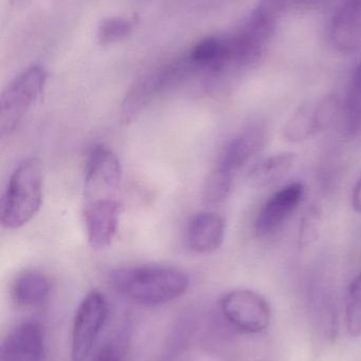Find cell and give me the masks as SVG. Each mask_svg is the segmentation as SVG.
Instances as JSON below:
<instances>
[{
	"label": "cell",
	"mask_w": 361,
	"mask_h": 361,
	"mask_svg": "<svg viewBox=\"0 0 361 361\" xmlns=\"http://www.w3.org/2000/svg\"><path fill=\"white\" fill-rule=\"evenodd\" d=\"M110 284L121 296L146 307L171 302L187 292L188 275L176 267L143 264L114 269Z\"/></svg>",
	"instance_id": "obj_1"
},
{
	"label": "cell",
	"mask_w": 361,
	"mask_h": 361,
	"mask_svg": "<svg viewBox=\"0 0 361 361\" xmlns=\"http://www.w3.org/2000/svg\"><path fill=\"white\" fill-rule=\"evenodd\" d=\"M42 173L40 161L29 158L19 163L11 175L1 200L0 220L8 229L25 226L42 204Z\"/></svg>",
	"instance_id": "obj_2"
},
{
	"label": "cell",
	"mask_w": 361,
	"mask_h": 361,
	"mask_svg": "<svg viewBox=\"0 0 361 361\" xmlns=\"http://www.w3.org/2000/svg\"><path fill=\"white\" fill-rule=\"evenodd\" d=\"M47 82V72L32 66L19 73L8 85L0 99V135L15 133L33 105L40 99Z\"/></svg>",
	"instance_id": "obj_3"
},
{
	"label": "cell",
	"mask_w": 361,
	"mask_h": 361,
	"mask_svg": "<svg viewBox=\"0 0 361 361\" xmlns=\"http://www.w3.org/2000/svg\"><path fill=\"white\" fill-rule=\"evenodd\" d=\"M191 69L187 61L173 63L153 72L150 75L140 80L131 89L122 106H121V121L124 124H131L138 116L163 92L179 82Z\"/></svg>",
	"instance_id": "obj_4"
},
{
	"label": "cell",
	"mask_w": 361,
	"mask_h": 361,
	"mask_svg": "<svg viewBox=\"0 0 361 361\" xmlns=\"http://www.w3.org/2000/svg\"><path fill=\"white\" fill-rule=\"evenodd\" d=\"M107 316L108 302L102 293L93 290L81 301L72 326V361H84L88 357Z\"/></svg>",
	"instance_id": "obj_5"
},
{
	"label": "cell",
	"mask_w": 361,
	"mask_h": 361,
	"mask_svg": "<svg viewBox=\"0 0 361 361\" xmlns=\"http://www.w3.org/2000/svg\"><path fill=\"white\" fill-rule=\"evenodd\" d=\"M122 180V166L118 156L103 144L93 145L87 154L84 171L86 203L112 199Z\"/></svg>",
	"instance_id": "obj_6"
},
{
	"label": "cell",
	"mask_w": 361,
	"mask_h": 361,
	"mask_svg": "<svg viewBox=\"0 0 361 361\" xmlns=\"http://www.w3.org/2000/svg\"><path fill=\"white\" fill-rule=\"evenodd\" d=\"M224 317L235 328L249 334H258L268 328L271 310L266 301L252 290H235L227 293L220 302Z\"/></svg>",
	"instance_id": "obj_7"
},
{
	"label": "cell",
	"mask_w": 361,
	"mask_h": 361,
	"mask_svg": "<svg viewBox=\"0 0 361 361\" xmlns=\"http://www.w3.org/2000/svg\"><path fill=\"white\" fill-rule=\"evenodd\" d=\"M338 110V97L334 94L326 95L316 103L303 104L286 121L284 139L292 143H300L315 137L332 124Z\"/></svg>",
	"instance_id": "obj_8"
},
{
	"label": "cell",
	"mask_w": 361,
	"mask_h": 361,
	"mask_svg": "<svg viewBox=\"0 0 361 361\" xmlns=\"http://www.w3.org/2000/svg\"><path fill=\"white\" fill-rule=\"evenodd\" d=\"M305 188L302 183L294 182L273 193L259 210L254 222L256 235H271L280 228L302 203Z\"/></svg>",
	"instance_id": "obj_9"
},
{
	"label": "cell",
	"mask_w": 361,
	"mask_h": 361,
	"mask_svg": "<svg viewBox=\"0 0 361 361\" xmlns=\"http://www.w3.org/2000/svg\"><path fill=\"white\" fill-rule=\"evenodd\" d=\"M121 206L114 199H101L85 205L84 218L89 245L95 250H105L112 245L117 231Z\"/></svg>",
	"instance_id": "obj_10"
},
{
	"label": "cell",
	"mask_w": 361,
	"mask_h": 361,
	"mask_svg": "<svg viewBox=\"0 0 361 361\" xmlns=\"http://www.w3.org/2000/svg\"><path fill=\"white\" fill-rule=\"evenodd\" d=\"M44 332L38 322H21L2 341L0 361H44Z\"/></svg>",
	"instance_id": "obj_11"
},
{
	"label": "cell",
	"mask_w": 361,
	"mask_h": 361,
	"mask_svg": "<svg viewBox=\"0 0 361 361\" xmlns=\"http://www.w3.org/2000/svg\"><path fill=\"white\" fill-rule=\"evenodd\" d=\"M333 46L345 54L361 49V0H345L339 4L330 27Z\"/></svg>",
	"instance_id": "obj_12"
},
{
	"label": "cell",
	"mask_w": 361,
	"mask_h": 361,
	"mask_svg": "<svg viewBox=\"0 0 361 361\" xmlns=\"http://www.w3.org/2000/svg\"><path fill=\"white\" fill-rule=\"evenodd\" d=\"M225 233L226 222L222 216L212 212H199L187 226V246L197 254H210L222 246Z\"/></svg>",
	"instance_id": "obj_13"
},
{
	"label": "cell",
	"mask_w": 361,
	"mask_h": 361,
	"mask_svg": "<svg viewBox=\"0 0 361 361\" xmlns=\"http://www.w3.org/2000/svg\"><path fill=\"white\" fill-rule=\"evenodd\" d=\"M264 140V130L261 128L250 129L237 135L223 148L215 169L235 176L259 152Z\"/></svg>",
	"instance_id": "obj_14"
},
{
	"label": "cell",
	"mask_w": 361,
	"mask_h": 361,
	"mask_svg": "<svg viewBox=\"0 0 361 361\" xmlns=\"http://www.w3.org/2000/svg\"><path fill=\"white\" fill-rule=\"evenodd\" d=\"M52 293L50 280L40 271L20 274L12 286L13 301L25 309H37L48 302Z\"/></svg>",
	"instance_id": "obj_15"
},
{
	"label": "cell",
	"mask_w": 361,
	"mask_h": 361,
	"mask_svg": "<svg viewBox=\"0 0 361 361\" xmlns=\"http://www.w3.org/2000/svg\"><path fill=\"white\" fill-rule=\"evenodd\" d=\"M297 154L282 152L273 154L258 163L249 171L250 183L256 187H265L283 179L296 164Z\"/></svg>",
	"instance_id": "obj_16"
},
{
	"label": "cell",
	"mask_w": 361,
	"mask_h": 361,
	"mask_svg": "<svg viewBox=\"0 0 361 361\" xmlns=\"http://www.w3.org/2000/svg\"><path fill=\"white\" fill-rule=\"evenodd\" d=\"M345 127L349 135L361 131V63L354 71L345 104Z\"/></svg>",
	"instance_id": "obj_17"
},
{
	"label": "cell",
	"mask_w": 361,
	"mask_h": 361,
	"mask_svg": "<svg viewBox=\"0 0 361 361\" xmlns=\"http://www.w3.org/2000/svg\"><path fill=\"white\" fill-rule=\"evenodd\" d=\"M235 176L215 169L203 185V201L211 205L223 203L230 195Z\"/></svg>",
	"instance_id": "obj_18"
},
{
	"label": "cell",
	"mask_w": 361,
	"mask_h": 361,
	"mask_svg": "<svg viewBox=\"0 0 361 361\" xmlns=\"http://www.w3.org/2000/svg\"><path fill=\"white\" fill-rule=\"evenodd\" d=\"M134 23L125 17H112L102 21L97 39L102 44H112L125 39L133 31Z\"/></svg>",
	"instance_id": "obj_19"
},
{
	"label": "cell",
	"mask_w": 361,
	"mask_h": 361,
	"mask_svg": "<svg viewBox=\"0 0 361 361\" xmlns=\"http://www.w3.org/2000/svg\"><path fill=\"white\" fill-rule=\"evenodd\" d=\"M347 326L351 336L361 335V273L350 284L347 299Z\"/></svg>",
	"instance_id": "obj_20"
},
{
	"label": "cell",
	"mask_w": 361,
	"mask_h": 361,
	"mask_svg": "<svg viewBox=\"0 0 361 361\" xmlns=\"http://www.w3.org/2000/svg\"><path fill=\"white\" fill-rule=\"evenodd\" d=\"M320 223H321V216L319 210L315 207L311 208L301 221L300 231H299L300 245H309L318 239Z\"/></svg>",
	"instance_id": "obj_21"
},
{
	"label": "cell",
	"mask_w": 361,
	"mask_h": 361,
	"mask_svg": "<svg viewBox=\"0 0 361 361\" xmlns=\"http://www.w3.org/2000/svg\"><path fill=\"white\" fill-rule=\"evenodd\" d=\"M93 361H124L123 352L117 343H108L102 345Z\"/></svg>",
	"instance_id": "obj_22"
},
{
	"label": "cell",
	"mask_w": 361,
	"mask_h": 361,
	"mask_svg": "<svg viewBox=\"0 0 361 361\" xmlns=\"http://www.w3.org/2000/svg\"><path fill=\"white\" fill-rule=\"evenodd\" d=\"M352 206H353L355 212L361 214V175L355 188H354L353 197H352Z\"/></svg>",
	"instance_id": "obj_23"
},
{
	"label": "cell",
	"mask_w": 361,
	"mask_h": 361,
	"mask_svg": "<svg viewBox=\"0 0 361 361\" xmlns=\"http://www.w3.org/2000/svg\"><path fill=\"white\" fill-rule=\"evenodd\" d=\"M319 1V0H290V4H314V2Z\"/></svg>",
	"instance_id": "obj_24"
}]
</instances>
